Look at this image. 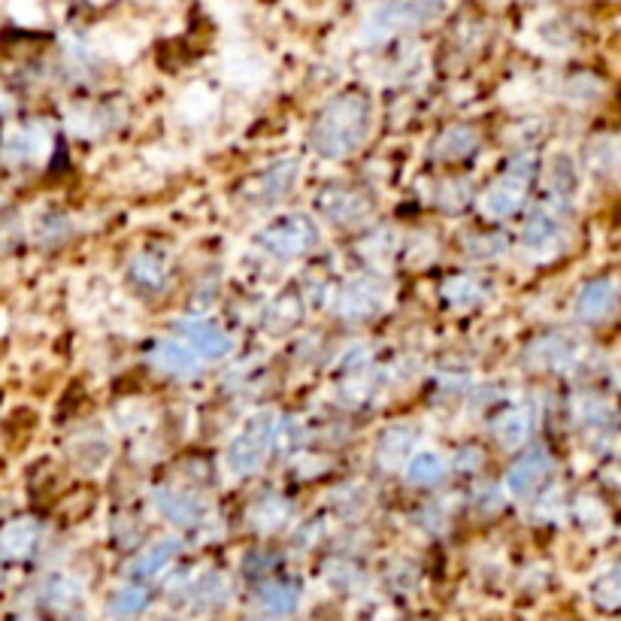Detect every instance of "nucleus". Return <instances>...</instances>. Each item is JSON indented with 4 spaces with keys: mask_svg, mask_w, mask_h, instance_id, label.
<instances>
[{
    "mask_svg": "<svg viewBox=\"0 0 621 621\" xmlns=\"http://www.w3.org/2000/svg\"><path fill=\"white\" fill-rule=\"evenodd\" d=\"M406 479L412 485H422V488H434L446 479V461L437 455V452H419V455H409L406 461Z\"/></svg>",
    "mask_w": 621,
    "mask_h": 621,
    "instance_id": "aec40b11",
    "label": "nucleus"
},
{
    "mask_svg": "<svg viewBox=\"0 0 621 621\" xmlns=\"http://www.w3.org/2000/svg\"><path fill=\"white\" fill-rule=\"evenodd\" d=\"M615 279H594L588 282L579 297H576V316L588 325H597L603 319L612 316V309H615Z\"/></svg>",
    "mask_w": 621,
    "mask_h": 621,
    "instance_id": "4468645a",
    "label": "nucleus"
},
{
    "mask_svg": "<svg viewBox=\"0 0 621 621\" xmlns=\"http://www.w3.org/2000/svg\"><path fill=\"white\" fill-rule=\"evenodd\" d=\"M476 146H479V134L467 125H455V128L440 134V140L434 146V155L440 161H458V158H467Z\"/></svg>",
    "mask_w": 621,
    "mask_h": 621,
    "instance_id": "412c9836",
    "label": "nucleus"
},
{
    "mask_svg": "<svg viewBox=\"0 0 621 621\" xmlns=\"http://www.w3.org/2000/svg\"><path fill=\"white\" fill-rule=\"evenodd\" d=\"M328 582H334L337 588H346V591H352V588L361 582V573H358L352 564H334V567L328 570Z\"/></svg>",
    "mask_w": 621,
    "mask_h": 621,
    "instance_id": "7c9ffc66",
    "label": "nucleus"
},
{
    "mask_svg": "<svg viewBox=\"0 0 621 621\" xmlns=\"http://www.w3.org/2000/svg\"><path fill=\"white\" fill-rule=\"evenodd\" d=\"M419 434L412 431L409 425H391L382 431V437L376 440V461L385 467V470H397L409 461L412 455V446H416Z\"/></svg>",
    "mask_w": 621,
    "mask_h": 621,
    "instance_id": "2eb2a0df",
    "label": "nucleus"
},
{
    "mask_svg": "<svg viewBox=\"0 0 621 621\" xmlns=\"http://www.w3.org/2000/svg\"><path fill=\"white\" fill-rule=\"evenodd\" d=\"M149 361L167 373V376H176V379H188V376H197L200 373V358L197 352L182 343V340H161L152 352H149Z\"/></svg>",
    "mask_w": 621,
    "mask_h": 621,
    "instance_id": "f8f14e48",
    "label": "nucleus"
},
{
    "mask_svg": "<svg viewBox=\"0 0 621 621\" xmlns=\"http://www.w3.org/2000/svg\"><path fill=\"white\" fill-rule=\"evenodd\" d=\"M316 206L331 225H340V228H355V225L367 222L370 213H373L370 194L361 191V188H352V185L322 188L319 197H316Z\"/></svg>",
    "mask_w": 621,
    "mask_h": 621,
    "instance_id": "423d86ee",
    "label": "nucleus"
},
{
    "mask_svg": "<svg viewBox=\"0 0 621 621\" xmlns=\"http://www.w3.org/2000/svg\"><path fill=\"white\" fill-rule=\"evenodd\" d=\"M503 249H506V240H503V237H494V234H485V237H479V240L470 243V252H473L476 258H488V255L503 252Z\"/></svg>",
    "mask_w": 621,
    "mask_h": 621,
    "instance_id": "2f4dec72",
    "label": "nucleus"
},
{
    "mask_svg": "<svg viewBox=\"0 0 621 621\" xmlns=\"http://www.w3.org/2000/svg\"><path fill=\"white\" fill-rule=\"evenodd\" d=\"M618 600H621V588H618V570L612 567L609 573H603L597 582H594V603L606 612H615L618 609Z\"/></svg>",
    "mask_w": 621,
    "mask_h": 621,
    "instance_id": "c85d7f7f",
    "label": "nucleus"
},
{
    "mask_svg": "<svg viewBox=\"0 0 621 621\" xmlns=\"http://www.w3.org/2000/svg\"><path fill=\"white\" fill-rule=\"evenodd\" d=\"M388 300V285L376 276H358L349 285H343L337 297V316L349 322H361L376 316Z\"/></svg>",
    "mask_w": 621,
    "mask_h": 621,
    "instance_id": "0eeeda50",
    "label": "nucleus"
},
{
    "mask_svg": "<svg viewBox=\"0 0 621 621\" xmlns=\"http://www.w3.org/2000/svg\"><path fill=\"white\" fill-rule=\"evenodd\" d=\"M258 603L270 615H291L300 603V588L294 582H267L258 588Z\"/></svg>",
    "mask_w": 621,
    "mask_h": 621,
    "instance_id": "393cba45",
    "label": "nucleus"
},
{
    "mask_svg": "<svg viewBox=\"0 0 621 621\" xmlns=\"http://www.w3.org/2000/svg\"><path fill=\"white\" fill-rule=\"evenodd\" d=\"M534 431V406L528 403H515L500 409L494 422H491V434L503 449H519Z\"/></svg>",
    "mask_w": 621,
    "mask_h": 621,
    "instance_id": "9b49d317",
    "label": "nucleus"
},
{
    "mask_svg": "<svg viewBox=\"0 0 621 621\" xmlns=\"http://www.w3.org/2000/svg\"><path fill=\"white\" fill-rule=\"evenodd\" d=\"M176 555H179V540H170V537L167 540H158L146 552H140V558L131 567V576L134 579H152L161 570H167Z\"/></svg>",
    "mask_w": 621,
    "mask_h": 621,
    "instance_id": "6ab92c4d",
    "label": "nucleus"
},
{
    "mask_svg": "<svg viewBox=\"0 0 621 621\" xmlns=\"http://www.w3.org/2000/svg\"><path fill=\"white\" fill-rule=\"evenodd\" d=\"M552 476V458L546 449H534V452H525L519 461H515L506 473V488L512 497H519V500H528L534 497L546 479Z\"/></svg>",
    "mask_w": 621,
    "mask_h": 621,
    "instance_id": "6e6552de",
    "label": "nucleus"
},
{
    "mask_svg": "<svg viewBox=\"0 0 621 621\" xmlns=\"http://www.w3.org/2000/svg\"><path fill=\"white\" fill-rule=\"evenodd\" d=\"M149 600H152L149 588L140 585V582H131V585H125V588L113 597V612H116L119 618H131V615L143 612V609L149 606Z\"/></svg>",
    "mask_w": 621,
    "mask_h": 621,
    "instance_id": "cd10ccee",
    "label": "nucleus"
},
{
    "mask_svg": "<svg viewBox=\"0 0 621 621\" xmlns=\"http://www.w3.org/2000/svg\"><path fill=\"white\" fill-rule=\"evenodd\" d=\"M131 279L146 288V291H158L167 282V258L161 252H140L131 261Z\"/></svg>",
    "mask_w": 621,
    "mask_h": 621,
    "instance_id": "b1692460",
    "label": "nucleus"
},
{
    "mask_svg": "<svg viewBox=\"0 0 621 621\" xmlns=\"http://www.w3.org/2000/svg\"><path fill=\"white\" fill-rule=\"evenodd\" d=\"M370 125H373L370 97L358 91L337 94L331 103H325V110L316 116L313 128H309V146L322 158H346L364 146Z\"/></svg>",
    "mask_w": 621,
    "mask_h": 621,
    "instance_id": "f257e3e1",
    "label": "nucleus"
},
{
    "mask_svg": "<svg viewBox=\"0 0 621 621\" xmlns=\"http://www.w3.org/2000/svg\"><path fill=\"white\" fill-rule=\"evenodd\" d=\"M191 597L200 609H219L228 597V582L219 573H210V576H203L200 582H194Z\"/></svg>",
    "mask_w": 621,
    "mask_h": 621,
    "instance_id": "bb28decb",
    "label": "nucleus"
},
{
    "mask_svg": "<svg viewBox=\"0 0 621 621\" xmlns=\"http://www.w3.org/2000/svg\"><path fill=\"white\" fill-rule=\"evenodd\" d=\"M176 334H179V340L188 343L197 355L213 358V361L231 355V349H234L231 337H228L219 325H213V322L188 319V322H179V325H176Z\"/></svg>",
    "mask_w": 621,
    "mask_h": 621,
    "instance_id": "9d476101",
    "label": "nucleus"
},
{
    "mask_svg": "<svg viewBox=\"0 0 621 621\" xmlns=\"http://www.w3.org/2000/svg\"><path fill=\"white\" fill-rule=\"evenodd\" d=\"M531 173H534V161L528 158L522 164L519 161H512L506 167V173L500 179H494L488 185V191L482 194L479 206H482V213L488 219H509L515 216L525 206V197H528V185H531Z\"/></svg>",
    "mask_w": 621,
    "mask_h": 621,
    "instance_id": "39448f33",
    "label": "nucleus"
},
{
    "mask_svg": "<svg viewBox=\"0 0 621 621\" xmlns=\"http://www.w3.org/2000/svg\"><path fill=\"white\" fill-rule=\"evenodd\" d=\"M273 434H276V416L273 412H261V416L249 419L246 428L231 440V446L225 452L228 470L237 473V476L255 473L264 464L267 452L273 449Z\"/></svg>",
    "mask_w": 621,
    "mask_h": 621,
    "instance_id": "20e7f679",
    "label": "nucleus"
},
{
    "mask_svg": "<svg viewBox=\"0 0 621 621\" xmlns=\"http://www.w3.org/2000/svg\"><path fill=\"white\" fill-rule=\"evenodd\" d=\"M446 10V0H382L364 22V40L382 43L394 34L434 25Z\"/></svg>",
    "mask_w": 621,
    "mask_h": 621,
    "instance_id": "f03ea898",
    "label": "nucleus"
},
{
    "mask_svg": "<svg viewBox=\"0 0 621 621\" xmlns=\"http://www.w3.org/2000/svg\"><path fill=\"white\" fill-rule=\"evenodd\" d=\"M255 243L273 255V258H303L309 255L316 246H319V225L303 216V213H294V216H282V219H273L258 237Z\"/></svg>",
    "mask_w": 621,
    "mask_h": 621,
    "instance_id": "7ed1b4c3",
    "label": "nucleus"
},
{
    "mask_svg": "<svg viewBox=\"0 0 621 621\" xmlns=\"http://www.w3.org/2000/svg\"><path fill=\"white\" fill-rule=\"evenodd\" d=\"M561 206H543V210L531 213L525 219V228H522V246L531 252V255H549L561 237H564V222H561Z\"/></svg>",
    "mask_w": 621,
    "mask_h": 621,
    "instance_id": "1a4fd4ad",
    "label": "nucleus"
},
{
    "mask_svg": "<svg viewBox=\"0 0 621 621\" xmlns=\"http://www.w3.org/2000/svg\"><path fill=\"white\" fill-rule=\"evenodd\" d=\"M40 540V525L34 519H16L0 531V552L7 558H28Z\"/></svg>",
    "mask_w": 621,
    "mask_h": 621,
    "instance_id": "a211bd4d",
    "label": "nucleus"
},
{
    "mask_svg": "<svg viewBox=\"0 0 621 621\" xmlns=\"http://www.w3.org/2000/svg\"><path fill=\"white\" fill-rule=\"evenodd\" d=\"M443 294H446V300H449L452 306L470 309V306H476V303L485 300V294H488V282H485L482 276H476V273H461V276H455V279L446 282Z\"/></svg>",
    "mask_w": 621,
    "mask_h": 621,
    "instance_id": "5701e85b",
    "label": "nucleus"
},
{
    "mask_svg": "<svg viewBox=\"0 0 621 621\" xmlns=\"http://www.w3.org/2000/svg\"><path fill=\"white\" fill-rule=\"evenodd\" d=\"M288 519H291V503H288V497H282V494H264V497L255 500L252 509H249V522H252V528L261 531V534H273V531H279L282 525H288Z\"/></svg>",
    "mask_w": 621,
    "mask_h": 621,
    "instance_id": "f3484780",
    "label": "nucleus"
},
{
    "mask_svg": "<svg viewBox=\"0 0 621 621\" xmlns=\"http://www.w3.org/2000/svg\"><path fill=\"white\" fill-rule=\"evenodd\" d=\"M585 161H588V170L594 176H615L618 170V143L612 134H600V137H591V143L585 146Z\"/></svg>",
    "mask_w": 621,
    "mask_h": 621,
    "instance_id": "4be33fe9",
    "label": "nucleus"
},
{
    "mask_svg": "<svg viewBox=\"0 0 621 621\" xmlns=\"http://www.w3.org/2000/svg\"><path fill=\"white\" fill-rule=\"evenodd\" d=\"M576 194V170H573V161L567 155H558L555 164L549 167V197L555 206H564L570 203V197Z\"/></svg>",
    "mask_w": 621,
    "mask_h": 621,
    "instance_id": "a878e982",
    "label": "nucleus"
},
{
    "mask_svg": "<svg viewBox=\"0 0 621 621\" xmlns=\"http://www.w3.org/2000/svg\"><path fill=\"white\" fill-rule=\"evenodd\" d=\"M297 173H300L297 161H276L273 167H267V170L258 176V182H255V188H252V197L261 200V203H270V200L285 197V194L291 191Z\"/></svg>",
    "mask_w": 621,
    "mask_h": 621,
    "instance_id": "dca6fc26",
    "label": "nucleus"
},
{
    "mask_svg": "<svg viewBox=\"0 0 621 621\" xmlns=\"http://www.w3.org/2000/svg\"><path fill=\"white\" fill-rule=\"evenodd\" d=\"M76 597H79V585H76L70 576H58V579L52 582V588H49V600L58 603V606H61V603L67 606V603H73Z\"/></svg>",
    "mask_w": 621,
    "mask_h": 621,
    "instance_id": "c756f323",
    "label": "nucleus"
},
{
    "mask_svg": "<svg viewBox=\"0 0 621 621\" xmlns=\"http://www.w3.org/2000/svg\"><path fill=\"white\" fill-rule=\"evenodd\" d=\"M152 506L164 515L170 525H179V528H194L203 519V506L191 494L176 491V488H155L152 491Z\"/></svg>",
    "mask_w": 621,
    "mask_h": 621,
    "instance_id": "ddd939ff",
    "label": "nucleus"
}]
</instances>
